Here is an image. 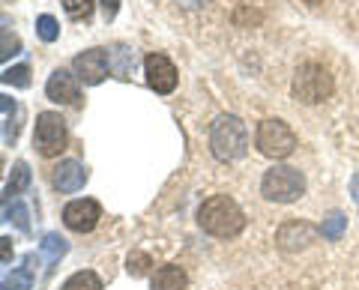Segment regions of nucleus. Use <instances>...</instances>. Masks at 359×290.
I'll list each match as a JSON object with an SVG mask.
<instances>
[{"label": "nucleus", "instance_id": "5701e85b", "mask_svg": "<svg viewBox=\"0 0 359 290\" xmlns=\"http://www.w3.org/2000/svg\"><path fill=\"white\" fill-rule=\"evenodd\" d=\"M66 15L72 21H90L93 18V0H60Z\"/></svg>", "mask_w": 359, "mask_h": 290}, {"label": "nucleus", "instance_id": "dca6fc26", "mask_svg": "<svg viewBox=\"0 0 359 290\" xmlns=\"http://www.w3.org/2000/svg\"><path fill=\"white\" fill-rule=\"evenodd\" d=\"M108 54H111V69H114V75L123 78V81L132 78V72H135V51L129 46H114Z\"/></svg>", "mask_w": 359, "mask_h": 290}, {"label": "nucleus", "instance_id": "cd10ccee", "mask_svg": "<svg viewBox=\"0 0 359 290\" xmlns=\"http://www.w3.org/2000/svg\"><path fill=\"white\" fill-rule=\"evenodd\" d=\"M0 249H4V263L9 266V261H13V240L4 237V240H0Z\"/></svg>", "mask_w": 359, "mask_h": 290}, {"label": "nucleus", "instance_id": "b1692460", "mask_svg": "<svg viewBox=\"0 0 359 290\" xmlns=\"http://www.w3.org/2000/svg\"><path fill=\"white\" fill-rule=\"evenodd\" d=\"M36 36L42 42H57V36H60L57 18H54V15H39L36 18Z\"/></svg>", "mask_w": 359, "mask_h": 290}, {"label": "nucleus", "instance_id": "2eb2a0df", "mask_svg": "<svg viewBox=\"0 0 359 290\" xmlns=\"http://www.w3.org/2000/svg\"><path fill=\"white\" fill-rule=\"evenodd\" d=\"M30 180H33L30 165L27 162H15L13 165V174H9V180L4 186V204H9V198H13V195H21L25 188H30Z\"/></svg>", "mask_w": 359, "mask_h": 290}, {"label": "nucleus", "instance_id": "6ab92c4d", "mask_svg": "<svg viewBox=\"0 0 359 290\" xmlns=\"http://www.w3.org/2000/svg\"><path fill=\"white\" fill-rule=\"evenodd\" d=\"M60 290H102V278L93 270H78L75 275L66 278Z\"/></svg>", "mask_w": 359, "mask_h": 290}, {"label": "nucleus", "instance_id": "aec40b11", "mask_svg": "<svg viewBox=\"0 0 359 290\" xmlns=\"http://www.w3.org/2000/svg\"><path fill=\"white\" fill-rule=\"evenodd\" d=\"M4 290H33L30 261H27V266H18V270H13V272L4 275Z\"/></svg>", "mask_w": 359, "mask_h": 290}, {"label": "nucleus", "instance_id": "20e7f679", "mask_svg": "<svg viewBox=\"0 0 359 290\" xmlns=\"http://www.w3.org/2000/svg\"><path fill=\"white\" fill-rule=\"evenodd\" d=\"M335 90V81L327 66L320 63H302L299 69L294 72V84H290V93H294V99H299V102L306 105H318L323 102V99H330Z\"/></svg>", "mask_w": 359, "mask_h": 290}, {"label": "nucleus", "instance_id": "ddd939ff", "mask_svg": "<svg viewBox=\"0 0 359 290\" xmlns=\"http://www.w3.org/2000/svg\"><path fill=\"white\" fill-rule=\"evenodd\" d=\"M189 278H186V270L177 263H168V266H159L150 278V290H186Z\"/></svg>", "mask_w": 359, "mask_h": 290}, {"label": "nucleus", "instance_id": "6e6552de", "mask_svg": "<svg viewBox=\"0 0 359 290\" xmlns=\"http://www.w3.org/2000/svg\"><path fill=\"white\" fill-rule=\"evenodd\" d=\"M99 219H102V207L93 198H78L63 207V225L75 233H90L99 225Z\"/></svg>", "mask_w": 359, "mask_h": 290}, {"label": "nucleus", "instance_id": "7ed1b4c3", "mask_svg": "<svg viewBox=\"0 0 359 290\" xmlns=\"http://www.w3.org/2000/svg\"><path fill=\"white\" fill-rule=\"evenodd\" d=\"M261 195L269 204H294L306 195V177L290 165H273L261 180Z\"/></svg>", "mask_w": 359, "mask_h": 290}, {"label": "nucleus", "instance_id": "f3484780", "mask_svg": "<svg viewBox=\"0 0 359 290\" xmlns=\"http://www.w3.org/2000/svg\"><path fill=\"white\" fill-rule=\"evenodd\" d=\"M320 237L323 240H330V242H339L341 237H344V230H347V216L341 213V209H332V213H327L323 216V221H320Z\"/></svg>", "mask_w": 359, "mask_h": 290}, {"label": "nucleus", "instance_id": "f8f14e48", "mask_svg": "<svg viewBox=\"0 0 359 290\" xmlns=\"http://www.w3.org/2000/svg\"><path fill=\"white\" fill-rule=\"evenodd\" d=\"M51 183H54V188H57V192L72 195V192H78V188H84V183H87V168H84L81 162H75V159H63V162L54 165Z\"/></svg>", "mask_w": 359, "mask_h": 290}, {"label": "nucleus", "instance_id": "c756f323", "mask_svg": "<svg viewBox=\"0 0 359 290\" xmlns=\"http://www.w3.org/2000/svg\"><path fill=\"white\" fill-rule=\"evenodd\" d=\"M351 195H353V200L359 204V174H353V177H351Z\"/></svg>", "mask_w": 359, "mask_h": 290}, {"label": "nucleus", "instance_id": "a211bd4d", "mask_svg": "<svg viewBox=\"0 0 359 290\" xmlns=\"http://www.w3.org/2000/svg\"><path fill=\"white\" fill-rule=\"evenodd\" d=\"M39 249H42L45 261H48V270H51V266L57 263L66 251H69V245H66V240L60 237V233H45L42 242H39Z\"/></svg>", "mask_w": 359, "mask_h": 290}, {"label": "nucleus", "instance_id": "39448f33", "mask_svg": "<svg viewBox=\"0 0 359 290\" xmlns=\"http://www.w3.org/2000/svg\"><path fill=\"white\" fill-rule=\"evenodd\" d=\"M255 144H257V150H261L264 156H269V159H287V156L297 150V135H294V129H290L285 120L269 117V120L257 123Z\"/></svg>", "mask_w": 359, "mask_h": 290}, {"label": "nucleus", "instance_id": "9b49d317", "mask_svg": "<svg viewBox=\"0 0 359 290\" xmlns=\"http://www.w3.org/2000/svg\"><path fill=\"white\" fill-rule=\"evenodd\" d=\"M45 96L57 105H75L81 99V90H78V75L66 72V69H54L45 81Z\"/></svg>", "mask_w": 359, "mask_h": 290}, {"label": "nucleus", "instance_id": "7c9ffc66", "mask_svg": "<svg viewBox=\"0 0 359 290\" xmlns=\"http://www.w3.org/2000/svg\"><path fill=\"white\" fill-rule=\"evenodd\" d=\"M309 4H320V0H309Z\"/></svg>", "mask_w": 359, "mask_h": 290}, {"label": "nucleus", "instance_id": "4be33fe9", "mask_svg": "<svg viewBox=\"0 0 359 290\" xmlns=\"http://www.w3.org/2000/svg\"><path fill=\"white\" fill-rule=\"evenodd\" d=\"M4 219H6V221H13V225H15L21 233H27V230H30V213H27V207L21 204V200H15L13 207L4 204Z\"/></svg>", "mask_w": 359, "mask_h": 290}, {"label": "nucleus", "instance_id": "bb28decb", "mask_svg": "<svg viewBox=\"0 0 359 290\" xmlns=\"http://www.w3.org/2000/svg\"><path fill=\"white\" fill-rule=\"evenodd\" d=\"M102 4V15H105V21H114L117 18V13H120V0H99Z\"/></svg>", "mask_w": 359, "mask_h": 290}, {"label": "nucleus", "instance_id": "1a4fd4ad", "mask_svg": "<svg viewBox=\"0 0 359 290\" xmlns=\"http://www.w3.org/2000/svg\"><path fill=\"white\" fill-rule=\"evenodd\" d=\"M144 75H147V87L153 93L168 96L177 90V66L165 54H147L144 57Z\"/></svg>", "mask_w": 359, "mask_h": 290}, {"label": "nucleus", "instance_id": "423d86ee", "mask_svg": "<svg viewBox=\"0 0 359 290\" xmlns=\"http://www.w3.org/2000/svg\"><path fill=\"white\" fill-rule=\"evenodd\" d=\"M66 141H69V132H66V120L57 111H42L36 117V129H33V147L45 159H54L66 150Z\"/></svg>", "mask_w": 359, "mask_h": 290}, {"label": "nucleus", "instance_id": "c85d7f7f", "mask_svg": "<svg viewBox=\"0 0 359 290\" xmlns=\"http://www.w3.org/2000/svg\"><path fill=\"white\" fill-rule=\"evenodd\" d=\"M174 4L183 9H201V6H207V0H174Z\"/></svg>", "mask_w": 359, "mask_h": 290}, {"label": "nucleus", "instance_id": "412c9836", "mask_svg": "<svg viewBox=\"0 0 359 290\" xmlns=\"http://www.w3.org/2000/svg\"><path fill=\"white\" fill-rule=\"evenodd\" d=\"M0 81H4L6 87H30V66L27 63H18V66H9V69H4V75H0Z\"/></svg>", "mask_w": 359, "mask_h": 290}, {"label": "nucleus", "instance_id": "f03ea898", "mask_svg": "<svg viewBox=\"0 0 359 290\" xmlns=\"http://www.w3.org/2000/svg\"><path fill=\"white\" fill-rule=\"evenodd\" d=\"M210 150L219 162H237L249 150V129L237 114H222L210 126Z\"/></svg>", "mask_w": 359, "mask_h": 290}, {"label": "nucleus", "instance_id": "f257e3e1", "mask_svg": "<svg viewBox=\"0 0 359 290\" xmlns=\"http://www.w3.org/2000/svg\"><path fill=\"white\" fill-rule=\"evenodd\" d=\"M198 225L204 228L210 237H219V240H231V237H240L243 228H245V216L240 204L228 195H212L207 198L198 209Z\"/></svg>", "mask_w": 359, "mask_h": 290}, {"label": "nucleus", "instance_id": "a878e982", "mask_svg": "<svg viewBox=\"0 0 359 290\" xmlns=\"http://www.w3.org/2000/svg\"><path fill=\"white\" fill-rule=\"evenodd\" d=\"M18 51H21V39L9 30V18H4V51H0V60L6 63L9 57H15Z\"/></svg>", "mask_w": 359, "mask_h": 290}, {"label": "nucleus", "instance_id": "4468645a", "mask_svg": "<svg viewBox=\"0 0 359 290\" xmlns=\"http://www.w3.org/2000/svg\"><path fill=\"white\" fill-rule=\"evenodd\" d=\"M0 117H4V147H13L18 138V120H21V108L15 105V99L0 96Z\"/></svg>", "mask_w": 359, "mask_h": 290}, {"label": "nucleus", "instance_id": "0eeeda50", "mask_svg": "<svg viewBox=\"0 0 359 290\" xmlns=\"http://www.w3.org/2000/svg\"><path fill=\"white\" fill-rule=\"evenodd\" d=\"M72 69L78 75V81L96 87L105 81V75L111 69V54H108V48H87L81 54H75Z\"/></svg>", "mask_w": 359, "mask_h": 290}, {"label": "nucleus", "instance_id": "393cba45", "mask_svg": "<svg viewBox=\"0 0 359 290\" xmlns=\"http://www.w3.org/2000/svg\"><path fill=\"white\" fill-rule=\"evenodd\" d=\"M150 266H153L150 254H144V251H132V254H129V261H126V272H129L132 278H144V275L150 272Z\"/></svg>", "mask_w": 359, "mask_h": 290}, {"label": "nucleus", "instance_id": "9d476101", "mask_svg": "<svg viewBox=\"0 0 359 290\" xmlns=\"http://www.w3.org/2000/svg\"><path fill=\"white\" fill-rule=\"evenodd\" d=\"M320 230H314L309 221H285L282 228H278L276 233V242H278V249L282 251H302V249H309V245L314 242V237H318Z\"/></svg>", "mask_w": 359, "mask_h": 290}]
</instances>
